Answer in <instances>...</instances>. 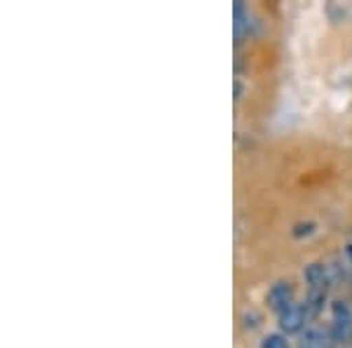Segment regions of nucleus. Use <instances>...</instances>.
<instances>
[{
    "instance_id": "nucleus-1",
    "label": "nucleus",
    "mask_w": 352,
    "mask_h": 348,
    "mask_svg": "<svg viewBox=\"0 0 352 348\" xmlns=\"http://www.w3.org/2000/svg\"><path fill=\"white\" fill-rule=\"evenodd\" d=\"M329 332H331L336 344L345 346L352 341V311L343 301H336L331 306V327H329Z\"/></svg>"
},
{
    "instance_id": "nucleus-2",
    "label": "nucleus",
    "mask_w": 352,
    "mask_h": 348,
    "mask_svg": "<svg viewBox=\"0 0 352 348\" xmlns=\"http://www.w3.org/2000/svg\"><path fill=\"white\" fill-rule=\"evenodd\" d=\"M265 304H268L270 311H275L277 316L285 313L289 306H294V285L289 280H280L275 283L265 294Z\"/></svg>"
},
{
    "instance_id": "nucleus-3",
    "label": "nucleus",
    "mask_w": 352,
    "mask_h": 348,
    "mask_svg": "<svg viewBox=\"0 0 352 348\" xmlns=\"http://www.w3.org/2000/svg\"><path fill=\"white\" fill-rule=\"evenodd\" d=\"M277 318H280V329L285 334H298V332H303L305 325H308V320H310V316H308V311H305L303 304L289 306L287 311L280 313Z\"/></svg>"
},
{
    "instance_id": "nucleus-4",
    "label": "nucleus",
    "mask_w": 352,
    "mask_h": 348,
    "mask_svg": "<svg viewBox=\"0 0 352 348\" xmlns=\"http://www.w3.org/2000/svg\"><path fill=\"white\" fill-rule=\"evenodd\" d=\"M298 348H336V341H333V336L329 329L310 327V329H305L303 336H300Z\"/></svg>"
},
{
    "instance_id": "nucleus-5",
    "label": "nucleus",
    "mask_w": 352,
    "mask_h": 348,
    "mask_svg": "<svg viewBox=\"0 0 352 348\" xmlns=\"http://www.w3.org/2000/svg\"><path fill=\"white\" fill-rule=\"evenodd\" d=\"M305 283L310 285V289H327L329 283H331V271H329L327 264H320V261H315V264H310L305 268Z\"/></svg>"
},
{
    "instance_id": "nucleus-6",
    "label": "nucleus",
    "mask_w": 352,
    "mask_h": 348,
    "mask_svg": "<svg viewBox=\"0 0 352 348\" xmlns=\"http://www.w3.org/2000/svg\"><path fill=\"white\" fill-rule=\"evenodd\" d=\"M324 304H327V289H310L308 296H305L303 306L308 311L310 318H317L322 311H324Z\"/></svg>"
},
{
    "instance_id": "nucleus-7",
    "label": "nucleus",
    "mask_w": 352,
    "mask_h": 348,
    "mask_svg": "<svg viewBox=\"0 0 352 348\" xmlns=\"http://www.w3.org/2000/svg\"><path fill=\"white\" fill-rule=\"evenodd\" d=\"M244 33H249V12L242 3H235V38L240 41Z\"/></svg>"
},
{
    "instance_id": "nucleus-8",
    "label": "nucleus",
    "mask_w": 352,
    "mask_h": 348,
    "mask_svg": "<svg viewBox=\"0 0 352 348\" xmlns=\"http://www.w3.org/2000/svg\"><path fill=\"white\" fill-rule=\"evenodd\" d=\"M261 348H289V341L285 334H268L261 341Z\"/></svg>"
},
{
    "instance_id": "nucleus-9",
    "label": "nucleus",
    "mask_w": 352,
    "mask_h": 348,
    "mask_svg": "<svg viewBox=\"0 0 352 348\" xmlns=\"http://www.w3.org/2000/svg\"><path fill=\"white\" fill-rule=\"evenodd\" d=\"M242 320H244V329H256L261 325V316L256 311H247L242 316Z\"/></svg>"
},
{
    "instance_id": "nucleus-10",
    "label": "nucleus",
    "mask_w": 352,
    "mask_h": 348,
    "mask_svg": "<svg viewBox=\"0 0 352 348\" xmlns=\"http://www.w3.org/2000/svg\"><path fill=\"white\" fill-rule=\"evenodd\" d=\"M312 228H315V224H312V221H305V224H296V226H294V238L310 236Z\"/></svg>"
}]
</instances>
